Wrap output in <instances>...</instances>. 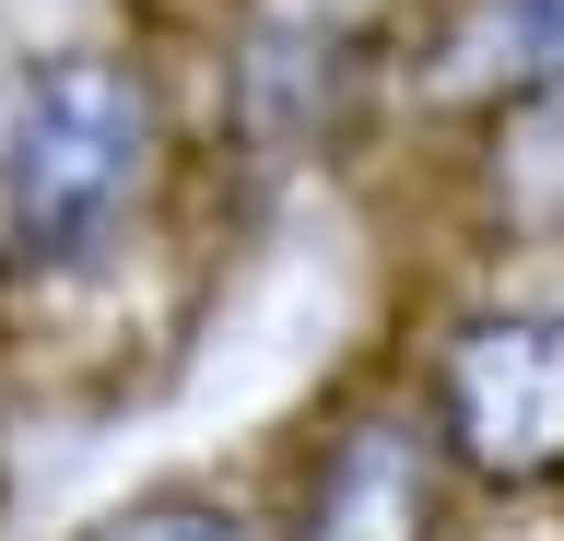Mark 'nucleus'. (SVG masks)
Returning <instances> with one entry per match:
<instances>
[{
  "label": "nucleus",
  "mask_w": 564,
  "mask_h": 541,
  "mask_svg": "<svg viewBox=\"0 0 564 541\" xmlns=\"http://www.w3.org/2000/svg\"><path fill=\"white\" fill-rule=\"evenodd\" d=\"M176 177L165 72L118 36H59L0 72V306H70L141 259Z\"/></svg>",
  "instance_id": "nucleus-1"
},
{
  "label": "nucleus",
  "mask_w": 564,
  "mask_h": 541,
  "mask_svg": "<svg viewBox=\"0 0 564 541\" xmlns=\"http://www.w3.org/2000/svg\"><path fill=\"white\" fill-rule=\"evenodd\" d=\"M423 424L458 483L482 495H553L564 483V294H506L447 318L423 354Z\"/></svg>",
  "instance_id": "nucleus-2"
},
{
  "label": "nucleus",
  "mask_w": 564,
  "mask_h": 541,
  "mask_svg": "<svg viewBox=\"0 0 564 541\" xmlns=\"http://www.w3.org/2000/svg\"><path fill=\"white\" fill-rule=\"evenodd\" d=\"M447 506H458V470L423 424V400H352L294 459L259 541H447Z\"/></svg>",
  "instance_id": "nucleus-3"
},
{
  "label": "nucleus",
  "mask_w": 564,
  "mask_h": 541,
  "mask_svg": "<svg viewBox=\"0 0 564 541\" xmlns=\"http://www.w3.org/2000/svg\"><path fill=\"white\" fill-rule=\"evenodd\" d=\"M423 83L458 95V107H494V118L564 107V0H458Z\"/></svg>",
  "instance_id": "nucleus-4"
},
{
  "label": "nucleus",
  "mask_w": 564,
  "mask_h": 541,
  "mask_svg": "<svg viewBox=\"0 0 564 541\" xmlns=\"http://www.w3.org/2000/svg\"><path fill=\"white\" fill-rule=\"evenodd\" d=\"M59 541H259V518L236 495H212V483H141V495L70 518Z\"/></svg>",
  "instance_id": "nucleus-5"
}]
</instances>
